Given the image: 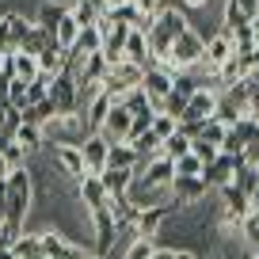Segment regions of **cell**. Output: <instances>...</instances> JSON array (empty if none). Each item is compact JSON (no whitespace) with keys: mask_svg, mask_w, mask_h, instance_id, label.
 Instances as JSON below:
<instances>
[{"mask_svg":"<svg viewBox=\"0 0 259 259\" xmlns=\"http://www.w3.org/2000/svg\"><path fill=\"white\" fill-rule=\"evenodd\" d=\"M202 46H206L202 31H198V27H187V31L171 42V50H168L156 65H160L164 73H171V76L183 73V69H198V65H202Z\"/></svg>","mask_w":259,"mask_h":259,"instance_id":"1","label":"cell"},{"mask_svg":"<svg viewBox=\"0 0 259 259\" xmlns=\"http://www.w3.org/2000/svg\"><path fill=\"white\" fill-rule=\"evenodd\" d=\"M171 213H179V202H176V198H164V202L145 206V210H138V218H134V233H138V236H156Z\"/></svg>","mask_w":259,"mask_h":259,"instance_id":"2","label":"cell"},{"mask_svg":"<svg viewBox=\"0 0 259 259\" xmlns=\"http://www.w3.org/2000/svg\"><path fill=\"white\" fill-rule=\"evenodd\" d=\"M233 57V34L221 27V31H213V34H206V46H202V73H218L221 65Z\"/></svg>","mask_w":259,"mask_h":259,"instance_id":"3","label":"cell"},{"mask_svg":"<svg viewBox=\"0 0 259 259\" xmlns=\"http://www.w3.org/2000/svg\"><path fill=\"white\" fill-rule=\"evenodd\" d=\"M50 103L57 107V114H73L76 111V76L69 69H61L57 76H50Z\"/></svg>","mask_w":259,"mask_h":259,"instance_id":"4","label":"cell"},{"mask_svg":"<svg viewBox=\"0 0 259 259\" xmlns=\"http://www.w3.org/2000/svg\"><path fill=\"white\" fill-rule=\"evenodd\" d=\"M168 191H171V198L179 202V210H187V206H198L206 194H210V183H206L202 176H176Z\"/></svg>","mask_w":259,"mask_h":259,"instance_id":"5","label":"cell"},{"mask_svg":"<svg viewBox=\"0 0 259 259\" xmlns=\"http://www.w3.org/2000/svg\"><path fill=\"white\" fill-rule=\"evenodd\" d=\"M171 80H176V76H171V73H164L160 65H149L145 73H141V84H138V88L149 96L153 111H160V107H164V99H168V92H171Z\"/></svg>","mask_w":259,"mask_h":259,"instance_id":"6","label":"cell"},{"mask_svg":"<svg viewBox=\"0 0 259 259\" xmlns=\"http://www.w3.org/2000/svg\"><path fill=\"white\" fill-rule=\"evenodd\" d=\"M134 179H141L145 187H171V179H176V164H171V156H153L149 164H141V168H134Z\"/></svg>","mask_w":259,"mask_h":259,"instance_id":"7","label":"cell"},{"mask_svg":"<svg viewBox=\"0 0 259 259\" xmlns=\"http://www.w3.org/2000/svg\"><path fill=\"white\" fill-rule=\"evenodd\" d=\"M122 61L134 65V69H141V73H145L149 65H156V57L149 54V38H145V31H134V27H130L126 46H122Z\"/></svg>","mask_w":259,"mask_h":259,"instance_id":"8","label":"cell"},{"mask_svg":"<svg viewBox=\"0 0 259 259\" xmlns=\"http://www.w3.org/2000/svg\"><path fill=\"white\" fill-rule=\"evenodd\" d=\"M54 160H57V168L65 171L69 179H80L84 171V153H80V145L76 141H54Z\"/></svg>","mask_w":259,"mask_h":259,"instance_id":"9","label":"cell"},{"mask_svg":"<svg viewBox=\"0 0 259 259\" xmlns=\"http://www.w3.org/2000/svg\"><path fill=\"white\" fill-rule=\"evenodd\" d=\"M240 156H229V153H221L213 164H206L202 168V179L210 183V191H218V187H225V183H233V176H236V168H240Z\"/></svg>","mask_w":259,"mask_h":259,"instance_id":"10","label":"cell"},{"mask_svg":"<svg viewBox=\"0 0 259 259\" xmlns=\"http://www.w3.org/2000/svg\"><path fill=\"white\" fill-rule=\"evenodd\" d=\"M130 118H134V114H130L122 103H114L111 111H107L103 126H99V134L107 138V145H114V141H126V134H130Z\"/></svg>","mask_w":259,"mask_h":259,"instance_id":"11","label":"cell"},{"mask_svg":"<svg viewBox=\"0 0 259 259\" xmlns=\"http://www.w3.org/2000/svg\"><path fill=\"white\" fill-rule=\"evenodd\" d=\"M107 138L103 134H88V138L80 141V153H84V168L92 171V176H99V171L107 168Z\"/></svg>","mask_w":259,"mask_h":259,"instance_id":"12","label":"cell"},{"mask_svg":"<svg viewBox=\"0 0 259 259\" xmlns=\"http://www.w3.org/2000/svg\"><path fill=\"white\" fill-rule=\"evenodd\" d=\"M65 12H69V0H42L38 12H34V27H42V31L54 34V27L61 23Z\"/></svg>","mask_w":259,"mask_h":259,"instance_id":"13","label":"cell"},{"mask_svg":"<svg viewBox=\"0 0 259 259\" xmlns=\"http://www.w3.org/2000/svg\"><path fill=\"white\" fill-rule=\"evenodd\" d=\"M34 57H38V73H46V76H57L65 69V61H69V54H65L57 42H46Z\"/></svg>","mask_w":259,"mask_h":259,"instance_id":"14","label":"cell"},{"mask_svg":"<svg viewBox=\"0 0 259 259\" xmlns=\"http://www.w3.org/2000/svg\"><path fill=\"white\" fill-rule=\"evenodd\" d=\"M16 141L27 149V153H42L46 149V130L42 126H34V122H19V130H16Z\"/></svg>","mask_w":259,"mask_h":259,"instance_id":"15","label":"cell"},{"mask_svg":"<svg viewBox=\"0 0 259 259\" xmlns=\"http://www.w3.org/2000/svg\"><path fill=\"white\" fill-rule=\"evenodd\" d=\"M130 179H134V171H130V168H103V171H99V183H103L107 198H111V194H126Z\"/></svg>","mask_w":259,"mask_h":259,"instance_id":"16","label":"cell"},{"mask_svg":"<svg viewBox=\"0 0 259 259\" xmlns=\"http://www.w3.org/2000/svg\"><path fill=\"white\" fill-rule=\"evenodd\" d=\"M107 168H138V153H134V145L130 141H114L111 149H107Z\"/></svg>","mask_w":259,"mask_h":259,"instance_id":"17","label":"cell"},{"mask_svg":"<svg viewBox=\"0 0 259 259\" xmlns=\"http://www.w3.org/2000/svg\"><path fill=\"white\" fill-rule=\"evenodd\" d=\"M12 251H16V259H46L38 233H19L16 240H12Z\"/></svg>","mask_w":259,"mask_h":259,"instance_id":"18","label":"cell"},{"mask_svg":"<svg viewBox=\"0 0 259 259\" xmlns=\"http://www.w3.org/2000/svg\"><path fill=\"white\" fill-rule=\"evenodd\" d=\"M130 145H134V153H138V168H141V164H149L153 156H160V138H156L153 130H145V134L134 138Z\"/></svg>","mask_w":259,"mask_h":259,"instance_id":"19","label":"cell"},{"mask_svg":"<svg viewBox=\"0 0 259 259\" xmlns=\"http://www.w3.org/2000/svg\"><path fill=\"white\" fill-rule=\"evenodd\" d=\"M54 118H57V107L50 103V96H46V99H38V103H31V107H23V122H34V126H50Z\"/></svg>","mask_w":259,"mask_h":259,"instance_id":"20","label":"cell"},{"mask_svg":"<svg viewBox=\"0 0 259 259\" xmlns=\"http://www.w3.org/2000/svg\"><path fill=\"white\" fill-rule=\"evenodd\" d=\"M107 16H111L114 23H130V27H141V16H145V12H141L138 4H134V0H118V4H111V12H107Z\"/></svg>","mask_w":259,"mask_h":259,"instance_id":"21","label":"cell"},{"mask_svg":"<svg viewBox=\"0 0 259 259\" xmlns=\"http://www.w3.org/2000/svg\"><path fill=\"white\" fill-rule=\"evenodd\" d=\"M76 34H80V23L73 19V12H65V16H61V23L54 27V42H57L61 50H69V46L76 42Z\"/></svg>","mask_w":259,"mask_h":259,"instance_id":"22","label":"cell"},{"mask_svg":"<svg viewBox=\"0 0 259 259\" xmlns=\"http://www.w3.org/2000/svg\"><path fill=\"white\" fill-rule=\"evenodd\" d=\"M4 23H8V34H12V50H19V42L27 38V31H31V19L19 16V12H4Z\"/></svg>","mask_w":259,"mask_h":259,"instance_id":"23","label":"cell"},{"mask_svg":"<svg viewBox=\"0 0 259 259\" xmlns=\"http://www.w3.org/2000/svg\"><path fill=\"white\" fill-rule=\"evenodd\" d=\"M69 12H73V19H76L80 27L99 23V8L92 4V0H69Z\"/></svg>","mask_w":259,"mask_h":259,"instance_id":"24","label":"cell"},{"mask_svg":"<svg viewBox=\"0 0 259 259\" xmlns=\"http://www.w3.org/2000/svg\"><path fill=\"white\" fill-rule=\"evenodd\" d=\"M16 76L23 84H31L34 76H38V57L34 54H23V50H16Z\"/></svg>","mask_w":259,"mask_h":259,"instance_id":"25","label":"cell"},{"mask_svg":"<svg viewBox=\"0 0 259 259\" xmlns=\"http://www.w3.org/2000/svg\"><path fill=\"white\" fill-rule=\"evenodd\" d=\"M122 107H126L130 114H153V103H149V96L141 88H130L126 96H122Z\"/></svg>","mask_w":259,"mask_h":259,"instance_id":"26","label":"cell"},{"mask_svg":"<svg viewBox=\"0 0 259 259\" xmlns=\"http://www.w3.org/2000/svg\"><path fill=\"white\" fill-rule=\"evenodd\" d=\"M160 153H164V156H171V160H179V156L191 153V138H183V134L176 130L171 138H164V141H160Z\"/></svg>","mask_w":259,"mask_h":259,"instance_id":"27","label":"cell"},{"mask_svg":"<svg viewBox=\"0 0 259 259\" xmlns=\"http://www.w3.org/2000/svg\"><path fill=\"white\" fill-rule=\"evenodd\" d=\"M149 130H153V134H156V138H171V134H176V130H179V118H176V114H168V111H156L153 114V126H149Z\"/></svg>","mask_w":259,"mask_h":259,"instance_id":"28","label":"cell"},{"mask_svg":"<svg viewBox=\"0 0 259 259\" xmlns=\"http://www.w3.org/2000/svg\"><path fill=\"white\" fill-rule=\"evenodd\" d=\"M153 236H134V240L126 244V251H122V259H149L153 255Z\"/></svg>","mask_w":259,"mask_h":259,"instance_id":"29","label":"cell"},{"mask_svg":"<svg viewBox=\"0 0 259 259\" xmlns=\"http://www.w3.org/2000/svg\"><path fill=\"white\" fill-rule=\"evenodd\" d=\"M46 42H54V34H50V31H42V27H31V31H27V38L19 42V50H23V54H38V50L46 46Z\"/></svg>","mask_w":259,"mask_h":259,"instance_id":"30","label":"cell"},{"mask_svg":"<svg viewBox=\"0 0 259 259\" xmlns=\"http://www.w3.org/2000/svg\"><path fill=\"white\" fill-rule=\"evenodd\" d=\"M191 153L198 156V160H202V168H206V164H213V160L221 156V149H218V145H210V141L198 134V138H191Z\"/></svg>","mask_w":259,"mask_h":259,"instance_id":"31","label":"cell"},{"mask_svg":"<svg viewBox=\"0 0 259 259\" xmlns=\"http://www.w3.org/2000/svg\"><path fill=\"white\" fill-rule=\"evenodd\" d=\"M4 103L16 107V111H23V107H27V84L19 80V76H16V80H8V96H4Z\"/></svg>","mask_w":259,"mask_h":259,"instance_id":"32","label":"cell"},{"mask_svg":"<svg viewBox=\"0 0 259 259\" xmlns=\"http://www.w3.org/2000/svg\"><path fill=\"white\" fill-rule=\"evenodd\" d=\"M46 92H50V76H46V73H38L31 84H27V107L38 103V99H46Z\"/></svg>","mask_w":259,"mask_h":259,"instance_id":"33","label":"cell"},{"mask_svg":"<svg viewBox=\"0 0 259 259\" xmlns=\"http://www.w3.org/2000/svg\"><path fill=\"white\" fill-rule=\"evenodd\" d=\"M176 164V176H202V160L194 153H187V156H179V160H171Z\"/></svg>","mask_w":259,"mask_h":259,"instance_id":"34","label":"cell"},{"mask_svg":"<svg viewBox=\"0 0 259 259\" xmlns=\"http://www.w3.org/2000/svg\"><path fill=\"white\" fill-rule=\"evenodd\" d=\"M225 122H218V118H206L202 122V138L210 141V145H221V141H225Z\"/></svg>","mask_w":259,"mask_h":259,"instance_id":"35","label":"cell"},{"mask_svg":"<svg viewBox=\"0 0 259 259\" xmlns=\"http://www.w3.org/2000/svg\"><path fill=\"white\" fill-rule=\"evenodd\" d=\"M233 8L240 12L244 19H255L259 16V0H233Z\"/></svg>","mask_w":259,"mask_h":259,"instance_id":"36","label":"cell"},{"mask_svg":"<svg viewBox=\"0 0 259 259\" xmlns=\"http://www.w3.org/2000/svg\"><path fill=\"white\" fill-rule=\"evenodd\" d=\"M134 4H138L141 12H149V16H156V12H160V8H168L171 0H134Z\"/></svg>","mask_w":259,"mask_h":259,"instance_id":"37","label":"cell"},{"mask_svg":"<svg viewBox=\"0 0 259 259\" xmlns=\"http://www.w3.org/2000/svg\"><path fill=\"white\" fill-rule=\"evenodd\" d=\"M171 259H202V255L191 251V248H176V251H171Z\"/></svg>","mask_w":259,"mask_h":259,"instance_id":"38","label":"cell"},{"mask_svg":"<svg viewBox=\"0 0 259 259\" xmlns=\"http://www.w3.org/2000/svg\"><path fill=\"white\" fill-rule=\"evenodd\" d=\"M179 4H183V12H198V8H206L210 0H179Z\"/></svg>","mask_w":259,"mask_h":259,"instance_id":"39","label":"cell"},{"mask_svg":"<svg viewBox=\"0 0 259 259\" xmlns=\"http://www.w3.org/2000/svg\"><path fill=\"white\" fill-rule=\"evenodd\" d=\"M171 251H176V248H153V255H149V259H171Z\"/></svg>","mask_w":259,"mask_h":259,"instance_id":"40","label":"cell"},{"mask_svg":"<svg viewBox=\"0 0 259 259\" xmlns=\"http://www.w3.org/2000/svg\"><path fill=\"white\" fill-rule=\"evenodd\" d=\"M8 171L12 168H8V160H4V153H0V179H8Z\"/></svg>","mask_w":259,"mask_h":259,"instance_id":"41","label":"cell"},{"mask_svg":"<svg viewBox=\"0 0 259 259\" xmlns=\"http://www.w3.org/2000/svg\"><path fill=\"white\" fill-rule=\"evenodd\" d=\"M8 244H12V236L4 233V225H0V248H8Z\"/></svg>","mask_w":259,"mask_h":259,"instance_id":"42","label":"cell"},{"mask_svg":"<svg viewBox=\"0 0 259 259\" xmlns=\"http://www.w3.org/2000/svg\"><path fill=\"white\" fill-rule=\"evenodd\" d=\"M248 23H251V31H255V38H259V16H255V19H248Z\"/></svg>","mask_w":259,"mask_h":259,"instance_id":"43","label":"cell"},{"mask_svg":"<svg viewBox=\"0 0 259 259\" xmlns=\"http://www.w3.org/2000/svg\"><path fill=\"white\" fill-rule=\"evenodd\" d=\"M84 259H111V255H99V251H88Z\"/></svg>","mask_w":259,"mask_h":259,"instance_id":"44","label":"cell"},{"mask_svg":"<svg viewBox=\"0 0 259 259\" xmlns=\"http://www.w3.org/2000/svg\"><path fill=\"white\" fill-rule=\"evenodd\" d=\"M4 107H8V103H4V99H0V122H4Z\"/></svg>","mask_w":259,"mask_h":259,"instance_id":"45","label":"cell"},{"mask_svg":"<svg viewBox=\"0 0 259 259\" xmlns=\"http://www.w3.org/2000/svg\"><path fill=\"white\" fill-rule=\"evenodd\" d=\"M0 65H4V50H0Z\"/></svg>","mask_w":259,"mask_h":259,"instance_id":"46","label":"cell"},{"mask_svg":"<svg viewBox=\"0 0 259 259\" xmlns=\"http://www.w3.org/2000/svg\"><path fill=\"white\" fill-rule=\"evenodd\" d=\"M251 168H255V171H259V160H255V164H251Z\"/></svg>","mask_w":259,"mask_h":259,"instance_id":"47","label":"cell"},{"mask_svg":"<svg viewBox=\"0 0 259 259\" xmlns=\"http://www.w3.org/2000/svg\"><path fill=\"white\" fill-rule=\"evenodd\" d=\"M248 259H251V255H248Z\"/></svg>","mask_w":259,"mask_h":259,"instance_id":"48","label":"cell"}]
</instances>
